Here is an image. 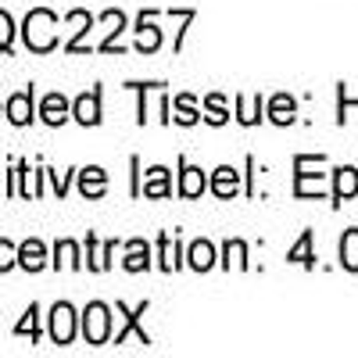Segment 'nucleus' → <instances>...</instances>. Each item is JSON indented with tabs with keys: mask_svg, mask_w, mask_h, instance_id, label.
I'll use <instances>...</instances> for the list:
<instances>
[{
	"mask_svg": "<svg viewBox=\"0 0 358 358\" xmlns=\"http://www.w3.org/2000/svg\"><path fill=\"white\" fill-rule=\"evenodd\" d=\"M57 18L50 15V11H29V18H25V43L33 47L36 54H47L54 43H57Z\"/></svg>",
	"mask_w": 358,
	"mask_h": 358,
	"instance_id": "f257e3e1",
	"label": "nucleus"
},
{
	"mask_svg": "<svg viewBox=\"0 0 358 358\" xmlns=\"http://www.w3.org/2000/svg\"><path fill=\"white\" fill-rule=\"evenodd\" d=\"M108 330H111V315H108V308L101 301H94L86 308V315H83V334H86L90 344H104Z\"/></svg>",
	"mask_w": 358,
	"mask_h": 358,
	"instance_id": "f03ea898",
	"label": "nucleus"
},
{
	"mask_svg": "<svg viewBox=\"0 0 358 358\" xmlns=\"http://www.w3.org/2000/svg\"><path fill=\"white\" fill-rule=\"evenodd\" d=\"M72 334H76V312H72V305H54V312H50V337L57 344H69Z\"/></svg>",
	"mask_w": 358,
	"mask_h": 358,
	"instance_id": "7ed1b4c3",
	"label": "nucleus"
},
{
	"mask_svg": "<svg viewBox=\"0 0 358 358\" xmlns=\"http://www.w3.org/2000/svg\"><path fill=\"white\" fill-rule=\"evenodd\" d=\"M8 118L15 126H25L29 118H33V90H22V94H15L8 101Z\"/></svg>",
	"mask_w": 358,
	"mask_h": 358,
	"instance_id": "20e7f679",
	"label": "nucleus"
},
{
	"mask_svg": "<svg viewBox=\"0 0 358 358\" xmlns=\"http://www.w3.org/2000/svg\"><path fill=\"white\" fill-rule=\"evenodd\" d=\"M76 118L83 126H97L101 122V94H97V90H94V94H83L76 101Z\"/></svg>",
	"mask_w": 358,
	"mask_h": 358,
	"instance_id": "39448f33",
	"label": "nucleus"
},
{
	"mask_svg": "<svg viewBox=\"0 0 358 358\" xmlns=\"http://www.w3.org/2000/svg\"><path fill=\"white\" fill-rule=\"evenodd\" d=\"M43 262H47V251H43V244H40V241H25V244L18 248V265H22V268H29V273L43 268Z\"/></svg>",
	"mask_w": 358,
	"mask_h": 358,
	"instance_id": "423d86ee",
	"label": "nucleus"
},
{
	"mask_svg": "<svg viewBox=\"0 0 358 358\" xmlns=\"http://www.w3.org/2000/svg\"><path fill=\"white\" fill-rule=\"evenodd\" d=\"M69 118V101L62 97V94H50L47 101H43V122L47 126H62Z\"/></svg>",
	"mask_w": 358,
	"mask_h": 358,
	"instance_id": "0eeeda50",
	"label": "nucleus"
},
{
	"mask_svg": "<svg viewBox=\"0 0 358 358\" xmlns=\"http://www.w3.org/2000/svg\"><path fill=\"white\" fill-rule=\"evenodd\" d=\"M355 194H358V172H355L351 165L337 169V190H334V197H337V201H348V197H355Z\"/></svg>",
	"mask_w": 358,
	"mask_h": 358,
	"instance_id": "6e6552de",
	"label": "nucleus"
},
{
	"mask_svg": "<svg viewBox=\"0 0 358 358\" xmlns=\"http://www.w3.org/2000/svg\"><path fill=\"white\" fill-rule=\"evenodd\" d=\"M104 183H108L104 169H83L79 187H83V194H86V197H101V194H104Z\"/></svg>",
	"mask_w": 358,
	"mask_h": 358,
	"instance_id": "1a4fd4ad",
	"label": "nucleus"
},
{
	"mask_svg": "<svg viewBox=\"0 0 358 358\" xmlns=\"http://www.w3.org/2000/svg\"><path fill=\"white\" fill-rule=\"evenodd\" d=\"M204 187H208V179H204L201 169H183V179H179V194H183V197H197Z\"/></svg>",
	"mask_w": 358,
	"mask_h": 358,
	"instance_id": "9d476101",
	"label": "nucleus"
},
{
	"mask_svg": "<svg viewBox=\"0 0 358 358\" xmlns=\"http://www.w3.org/2000/svg\"><path fill=\"white\" fill-rule=\"evenodd\" d=\"M341 262H344V268L358 273V229H348L344 233V241H341Z\"/></svg>",
	"mask_w": 358,
	"mask_h": 358,
	"instance_id": "9b49d317",
	"label": "nucleus"
},
{
	"mask_svg": "<svg viewBox=\"0 0 358 358\" xmlns=\"http://www.w3.org/2000/svg\"><path fill=\"white\" fill-rule=\"evenodd\" d=\"M236 183H241V179H236V172H233L229 165H222V169L215 172V179H212V190H215L219 197H233V194H236Z\"/></svg>",
	"mask_w": 358,
	"mask_h": 358,
	"instance_id": "f8f14e48",
	"label": "nucleus"
},
{
	"mask_svg": "<svg viewBox=\"0 0 358 358\" xmlns=\"http://www.w3.org/2000/svg\"><path fill=\"white\" fill-rule=\"evenodd\" d=\"M158 43H162V33L155 25H147V15H143L140 25H136V47L147 54V50H158Z\"/></svg>",
	"mask_w": 358,
	"mask_h": 358,
	"instance_id": "ddd939ff",
	"label": "nucleus"
},
{
	"mask_svg": "<svg viewBox=\"0 0 358 358\" xmlns=\"http://www.w3.org/2000/svg\"><path fill=\"white\" fill-rule=\"evenodd\" d=\"M190 265L197 268V273L212 268V265H215V248H212V244H204V241H197V244L190 248Z\"/></svg>",
	"mask_w": 358,
	"mask_h": 358,
	"instance_id": "4468645a",
	"label": "nucleus"
},
{
	"mask_svg": "<svg viewBox=\"0 0 358 358\" xmlns=\"http://www.w3.org/2000/svg\"><path fill=\"white\" fill-rule=\"evenodd\" d=\"M143 194H147V197H165V194H169V169H151V172H147Z\"/></svg>",
	"mask_w": 358,
	"mask_h": 358,
	"instance_id": "2eb2a0df",
	"label": "nucleus"
},
{
	"mask_svg": "<svg viewBox=\"0 0 358 358\" xmlns=\"http://www.w3.org/2000/svg\"><path fill=\"white\" fill-rule=\"evenodd\" d=\"M147 255H151V251H147L143 241H133V244H129V258H126V268H129V273H140V268L151 265V258H147Z\"/></svg>",
	"mask_w": 358,
	"mask_h": 358,
	"instance_id": "dca6fc26",
	"label": "nucleus"
},
{
	"mask_svg": "<svg viewBox=\"0 0 358 358\" xmlns=\"http://www.w3.org/2000/svg\"><path fill=\"white\" fill-rule=\"evenodd\" d=\"M290 262H301V265H312V233H301V241L297 248H290Z\"/></svg>",
	"mask_w": 358,
	"mask_h": 358,
	"instance_id": "f3484780",
	"label": "nucleus"
},
{
	"mask_svg": "<svg viewBox=\"0 0 358 358\" xmlns=\"http://www.w3.org/2000/svg\"><path fill=\"white\" fill-rule=\"evenodd\" d=\"M76 255H79V251H76V244H72V241H62V244H57V258H54V265H57V268H65V265H69V268H76V265H79V258H76Z\"/></svg>",
	"mask_w": 358,
	"mask_h": 358,
	"instance_id": "a211bd4d",
	"label": "nucleus"
},
{
	"mask_svg": "<svg viewBox=\"0 0 358 358\" xmlns=\"http://www.w3.org/2000/svg\"><path fill=\"white\" fill-rule=\"evenodd\" d=\"M273 122H276V126H287V122H294V108H290V97H276V101H273Z\"/></svg>",
	"mask_w": 358,
	"mask_h": 358,
	"instance_id": "6ab92c4d",
	"label": "nucleus"
},
{
	"mask_svg": "<svg viewBox=\"0 0 358 358\" xmlns=\"http://www.w3.org/2000/svg\"><path fill=\"white\" fill-rule=\"evenodd\" d=\"M176 122H183V126H190V122H197V111H194V101L183 94L176 101Z\"/></svg>",
	"mask_w": 358,
	"mask_h": 358,
	"instance_id": "aec40b11",
	"label": "nucleus"
},
{
	"mask_svg": "<svg viewBox=\"0 0 358 358\" xmlns=\"http://www.w3.org/2000/svg\"><path fill=\"white\" fill-rule=\"evenodd\" d=\"M204 108H208V115H204V118H212L215 126H222L226 118H229V115H226V104H222V97H219V94L208 97V104H204Z\"/></svg>",
	"mask_w": 358,
	"mask_h": 358,
	"instance_id": "412c9836",
	"label": "nucleus"
},
{
	"mask_svg": "<svg viewBox=\"0 0 358 358\" xmlns=\"http://www.w3.org/2000/svg\"><path fill=\"white\" fill-rule=\"evenodd\" d=\"M11 33H15L11 15H8V11H0V50H8V47H11Z\"/></svg>",
	"mask_w": 358,
	"mask_h": 358,
	"instance_id": "4be33fe9",
	"label": "nucleus"
},
{
	"mask_svg": "<svg viewBox=\"0 0 358 358\" xmlns=\"http://www.w3.org/2000/svg\"><path fill=\"white\" fill-rule=\"evenodd\" d=\"M15 262H18V251H15L8 241H0V273H8Z\"/></svg>",
	"mask_w": 358,
	"mask_h": 358,
	"instance_id": "5701e85b",
	"label": "nucleus"
},
{
	"mask_svg": "<svg viewBox=\"0 0 358 358\" xmlns=\"http://www.w3.org/2000/svg\"><path fill=\"white\" fill-rule=\"evenodd\" d=\"M25 315H29V319H22V322H18V334H33V337H36V305L29 308Z\"/></svg>",
	"mask_w": 358,
	"mask_h": 358,
	"instance_id": "b1692460",
	"label": "nucleus"
}]
</instances>
